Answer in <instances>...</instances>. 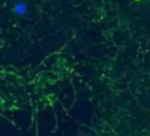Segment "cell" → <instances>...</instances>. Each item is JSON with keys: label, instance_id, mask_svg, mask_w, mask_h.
Instances as JSON below:
<instances>
[{"label": "cell", "instance_id": "cell-1", "mask_svg": "<svg viewBox=\"0 0 150 136\" xmlns=\"http://www.w3.org/2000/svg\"><path fill=\"white\" fill-rule=\"evenodd\" d=\"M26 11H27V5H26L25 2H18V4L15 5V7H14V12H15L16 14H19V15L25 14Z\"/></svg>", "mask_w": 150, "mask_h": 136}]
</instances>
